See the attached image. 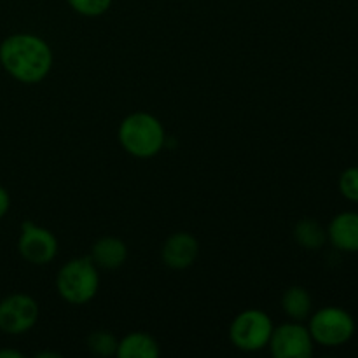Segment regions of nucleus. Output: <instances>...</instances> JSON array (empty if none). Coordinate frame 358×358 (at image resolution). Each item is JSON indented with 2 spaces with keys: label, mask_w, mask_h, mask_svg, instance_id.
<instances>
[{
  "label": "nucleus",
  "mask_w": 358,
  "mask_h": 358,
  "mask_svg": "<svg viewBox=\"0 0 358 358\" xmlns=\"http://www.w3.org/2000/svg\"><path fill=\"white\" fill-rule=\"evenodd\" d=\"M0 63L20 83L37 84L51 72L52 51L38 35L16 34L0 44Z\"/></svg>",
  "instance_id": "f257e3e1"
},
{
  "label": "nucleus",
  "mask_w": 358,
  "mask_h": 358,
  "mask_svg": "<svg viewBox=\"0 0 358 358\" xmlns=\"http://www.w3.org/2000/svg\"><path fill=\"white\" fill-rule=\"evenodd\" d=\"M117 138L129 156L149 159L163 150L166 133L156 115L149 112H133L119 124Z\"/></svg>",
  "instance_id": "f03ea898"
},
{
  "label": "nucleus",
  "mask_w": 358,
  "mask_h": 358,
  "mask_svg": "<svg viewBox=\"0 0 358 358\" xmlns=\"http://www.w3.org/2000/svg\"><path fill=\"white\" fill-rule=\"evenodd\" d=\"M56 289L59 297L69 304H87L100 289L98 268L90 257L70 259L56 275Z\"/></svg>",
  "instance_id": "7ed1b4c3"
},
{
  "label": "nucleus",
  "mask_w": 358,
  "mask_h": 358,
  "mask_svg": "<svg viewBox=\"0 0 358 358\" xmlns=\"http://www.w3.org/2000/svg\"><path fill=\"white\" fill-rule=\"evenodd\" d=\"M355 320L346 310L338 306H325L310 317V334L317 345L325 348H338L346 345L355 334Z\"/></svg>",
  "instance_id": "20e7f679"
},
{
  "label": "nucleus",
  "mask_w": 358,
  "mask_h": 358,
  "mask_svg": "<svg viewBox=\"0 0 358 358\" xmlns=\"http://www.w3.org/2000/svg\"><path fill=\"white\" fill-rule=\"evenodd\" d=\"M273 320L262 310H245L234 317L229 325V339L234 348L247 353L261 352L269 345L273 334Z\"/></svg>",
  "instance_id": "39448f33"
},
{
  "label": "nucleus",
  "mask_w": 358,
  "mask_h": 358,
  "mask_svg": "<svg viewBox=\"0 0 358 358\" xmlns=\"http://www.w3.org/2000/svg\"><path fill=\"white\" fill-rule=\"evenodd\" d=\"M268 348L275 358H310L313 355L315 341L303 322L292 320L273 329Z\"/></svg>",
  "instance_id": "423d86ee"
},
{
  "label": "nucleus",
  "mask_w": 358,
  "mask_h": 358,
  "mask_svg": "<svg viewBox=\"0 0 358 358\" xmlns=\"http://www.w3.org/2000/svg\"><path fill=\"white\" fill-rule=\"evenodd\" d=\"M17 250H20L21 257L30 264L45 266L58 254V240L49 229L37 226L31 220H27L21 224Z\"/></svg>",
  "instance_id": "0eeeda50"
},
{
  "label": "nucleus",
  "mask_w": 358,
  "mask_h": 358,
  "mask_svg": "<svg viewBox=\"0 0 358 358\" xmlns=\"http://www.w3.org/2000/svg\"><path fill=\"white\" fill-rule=\"evenodd\" d=\"M38 304L27 294H13L0 303V331L20 336L30 331L38 320Z\"/></svg>",
  "instance_id": "6e6552de"
},
{
  "label": "nucleus",
  "mask_w": 358,
  "mask_h": 358,
  "mask_svg": "<svg viewBox=\"0 0 358 358\" xmlns=\"http://www.w3.org/2000/svg\"><path fill=\"white\" fill-rule=\"evenodd\" d=\"M199 243L191 233H173L161 248V259L170 269H187L196 262Z\"/></svg>",
  "instance_id": "1a4fd4ad"
},
{
  "label": "nucleus",
  "mask_w": 358,
  "mask_h": 358,
  "mask_svg": "<svg viewBox=\"0 0 358 358\" xmlns=\"http://www.w3.org/2000/svg\"><path fill=\"white\" fill-rule=\"evenodd\" d=\"M327 240L338 250L358 254V213H338L327 227Z\"/></svg>",
  "instance_id": "9d476101"
},
{
  "label": "nucleus",
  "mask_w": 358,
  "mask_h": 358,
  "mask_svg": "<svg viewBox=\"0 0 358 358\" xmlns=\"http://www.w3.org/2000/svg\"><path fill=\"white\" fill-rule=\"evenodd\" d=\"M90 259L96 268L112 271V269L121 268L126 262V259H128V247L119 238L103 236L93 243Z\"/></svg>",
  "instance_id": "9b49d317"
},
{
  "label": "nucleus",
  "mask_w": 358,
  "mask_h": 358,
  "mask_svg": "<svg viewBox=\"0 0 358 358\" xmlns=\"http://www.w3.org/2000/svg\"><path fill=\"white\" fill-rule=\"evenodd\" d=\"M119 358H157L159 345L156 339L145 332H131L117 343Z\"/></svg>",
  "instance_id": "f8f14e48"
},
{
  "label": "nucleus",
  "mask_w": 358,
  "mask_h": 358,
  "mask_svg": "<svg viewBox=\"0 0 358 358\" xmlns=\"http://www.w3.org/2000/svg\"><path fill=\"white\" fill-rule=\"evenodd\" d=\"M282 308L290 320L304 322L310 318L313 301L304 287H289L282 296Z\"/></svg>",
  "instance_id": "ddd939ff"
},
{
  "label": "nucleus",
  "mask_w": 358,
  "mask_h": 358,
  "mask_svg": "<svg viewBox=\"0 0 358 358\" xmlns=\"http://www.w3.org/2000/svg\"><path fill=\"white\" fill-rule=\"evenodd\" d=\"M294 238L304 250H320L327 241V229L315 219H301L294 227Z\"/></svg>",
  "instance_id": "4468645a"
},
{
  "label": "nucleus",
  "mask_w": 358,
  "mask_h": 358,
  "mask_svg": "<svg viewBox=\"0 0 358 358\" xmlns=\"http://www.w3.org/2000/svg\"><path fill=\"white\" fill-rule=\"evenodd\" d=\"M117 339L107 331H94L87 336V350L96 357H112L117 353Z\"/></svg>",
  "instance_id": "2eb2a0df"
},
{
  "label": "nucleus",
  "mask_w": 358,
  "mask_h": 358,
  "mask_svg": "<svg viewBox=\"0 0 358 358\" xmlns=\"http://www.w3.org/2000/svg\"><path fill=\"white\" fill-rule=\"evenodd\" d=\"M66 2L77 14L86 17L101 16L112 6V0H66Z\"/></svg>",
  "instance_id": "dca6fc26"
},
{
  "label": "nucleus",
  "mask_w": 358,
  "mask_h": 358,
  "mask_svg": "<svg viewBox=\"0 0 358 358\" xmlns=\"http://www.w3.org/2000/svg\"><path fill=\"white\" fill-rule=\"evenodd\" d=\"M339 192L348 201L358 203V168H346L339 177Z\"/></svg>",
  "instance_id": "f3484780"
},
{
  "label": "nucleus",
  "mask_w": 358,
  "mask_h": 358,
  "mask_svg": "<svg viewBox=\"0 0 358 358\" xmlns=\"http://www.w3.org/2000/svg\"><path fill=\"white\" fill-rule=\"evenodd\" d=\"M9 206H10V198L9 194H7L6 189L0 185V219H2L3 215H6L7 212H9Z\"/></svg>",
  "instance_id": "a211bd4d"
},
{
  "label": "nucleus",
  "mask_w": 358,
  "mask_h": 358,
  "mask_svg": "<svg viewBox=\"0 0 358 358\" xmlns=\"http://www.w3.org/2000/svg\"><path fill=\"white\" fill-rule=\"evenodd\" d=\"M20 352H16V350H0V358H21Z\"/></svg>",
  "instance_id": "6ab92c4d"
},
{
  "label": "nucleus",
  "mask_w": 358,
  "mask_h": 358,
  "mask_svg": "<svg viewBox=\"0 0 358 358\" xmlns=\"http://www.w3.org/2000/svg\"><path fill=\"white\" fill-rule=\"evenodd\" d=\"M62 355L55 352H45V353H37V358H59Z\"/></svg>",
  "instance_id": "aec40b11"
}]
</instances>
